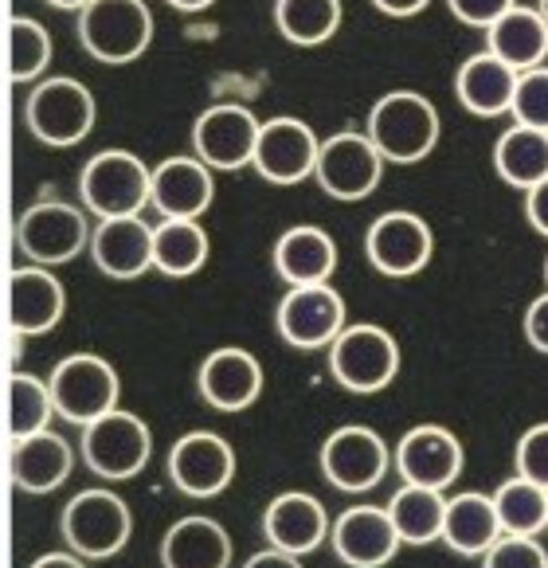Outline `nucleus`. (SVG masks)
Returning a JSON list of instances; mask_svg holds the SVG:
<instances>
[{
    "mask_svg": "<svg viewBox=\"0 0 548 568\" xmlns=\"http://www.w3.org/2000/svg\"><path fill=\"white\" fill-rule=\"evenodd\" d=\"M48 4H51V9H75V12H83L91 0H48Z\"/></svg>",
    "mask_w": 548,
    "mask_h": 568,
    "instance_id": "nucleus-47",
    "label": "nucleus"
},
{
    "mask_svg": "<svg viewBox=\"0 0 548 568\" xmlns=\"http://www.w3.org/2000/svg\"><path fill=\"white\" fill-rule=\"evenodd\" d=\"M196 388L204 404L216 412H247L263 396V365L255 353L240 345H224L204 357L196 373Z\"/></svg>",
    "mask_w": 548,
    "mask_h": 568,
    "instance_id": "nucleus-19",
    "label": "nucleus"
},
{
    "mask_svg": "<svg viewBox=\"0 0 548 568\" xmlns=\"http://www.w3.org/2000/svg\"><path fill=\"white\" fill-rule=\"evenodd\" d=\"M55 412V396L51 385L35 373H20L12 368L9 376V439H24V435L48 432Z\"/></svg>",
    "mask_w": 548,
    "mask_h": 568,
    "instance_id": "nucleus-35",
    "label": "nucleus"
},
{
    "mask_svg": "<svg viewBox=\"0 0 548 568\" xmlns=\"http://www.w3.org/2000/svg\"><path fill=\"white\" fill-rule=\"evenodd\" d=\"M28 568H87V560L79 557V552H71V549H59V552H43V557H35Z\"/></svg>",
    "mask_w": 548,
    "mask_h": 568,
    "instance_id": "nucleus-45",
    "label": "nucleus"
},
{
    "mask_svg": "<svg viewBox=\"0 0 548 568\" xmlns=\"http://www.w3.org/2000/svg\"><path fill=\"white\" fill-rule=\"evenodd\" d=\"M51 396H55V412L67 424H94L106 412L122 408L118 396H122V385H118V373L106 357L99 353H71L63 357L48 376Z\"/></svg>",
    "mask_w": 548,
    "mask_h": 568,
    "instance_id": "nucleus-6",
    "label": "nucleus"
},
{
    "mask_svg": "<svg viewBox=\"0 0 548 568\" xmlns=\"http://www.w3.org/2000/svg\"><path fill=\"white\" fill-rule=\"evenodd\" d=\"M258 122L247 106L240 102H216L192 125V153L209 169L220 173H235V169L251 165L255 161V145H258Z\"/></svg>",
    "mask_w": 548,
    "mask_h": 568,
    "instance_id": "nucleus-13",
    "label": "nucleus"
},
{
    "mask_svg": "<svg viewBox=\"0 0 548 568\" xmlns=\"http://www.w3.org/2000/svg\"><path fill=\"white\" fill-rule=\"evenodd\" d=\"M91 260L110 278H142L153 267V224L142 216L99 220L91 232Z\"/></svg>",
    "mask_w": 548,
    "mask_h": 568,
    "instance_id": "nucleus-23",
    "label": "nucleus"
},
{
    "mask_svg": "<svg viewBox=\"0 0 548 568\" xmlns=\"http://www.w3.org/2000/svg\"><path fill=\"white\" fill-rule=\"evenodd\" d=\"M545 283H548V260H545Z\"/></svg>",
    "mask_w": 548,
    "mask_h": 568,
    "instance_id": "nucleus-49",
    "label": "nucleus"
},
{
    "mask_svg": "<svg viewBox=\"0 0 548 568\" xmlns=\"http://www.w3.org/2000/svg\"><path fill=\"white\" fill-rule=\"evenodd\" d=\"M314 176L333 201H365L384 176V153L365 130H341L322 142Z\"/></svg>",
    "mask_w": 548,
    "mask_h": 568,
    "instance_id": "nucleus-11",
    "label": "nucleus"
},
{
    "mask_svg": "<svg viewBox=\"0 0 548 568\" xmlns=\"http://www.w3.org/2000/svg\"><path fill=\"white\" fill-rule=\"evenodd\" d=\"M67 291L48 267H17L9 275V326L24 337H43L63 322Z\"/></svg>",
    "mask_w": 548,
    "mask_h": 568,
    "instance_id": "nucleus-21",
    "label": "nucleus"
},
{
    "mask_svg": "<svg viewBox=\"0 0 548 568\" xmlns=\"http://www.w3.org/2000/svg\"><path fill=\"white\" fill-rule=\"evenodd\" d=\"M435 235L424 216L404 209H392L373 220L365 235V255L380 275L388 278H412L432 263Z\"/></svg>",
    "mask_w": 548,
    "mask_h": 568,
    "instance_id": "nucleus-14",
    "label": "nucleus"
},
{
    "mask_svg": "<svg viewBox=\"0 0 548 568\" xmlns=\"http://www.w3.org/2000/svg\"><path fill=\"white\" fill-rule=\"evenodd\" d=\"M274 24L294 48H317L341 28V0H274Z\"/></svg>",
    "mask_w": 548,
    "mask_h": 568,
    "instance_id": "nucleus-33",
    "label": "nucleus"
},
{
    "mask_svg": "<svg viewBox=\"0 0 548 568\" xmlns=\"http://www.w3.org/2000/svg\"><path fill=\"white\" fill-rule=\"evenodd\" d=\"M333 534V521L325 514V506L306 490H286L278 498H271V506L263 510V537L266 545L294 557L322 549Z\"/></svg>",
    "mask_w": 548,
    "mask_h": 568,
    "instance_id": "nucleus-20",
    "label": "nucleus"
},
{
    "mask_svg": "<svg viewBox=\"0 0 548 568\" xmlns=\"http://www.w3.org/2000/svg\"><path fill=\"white\" fill-rule=\"evenodd\" d=\"M169 478L184 498H216L235 478V452L216 432H189L169 447Z\"/></svg>",
    "mask_w": 548,
    "mask_h": 568,
    "instance_id": "nucleus-15",
    "label": "nucleus"
},
{
    "mask_svg": "<svg viewBox=\"0 0 548 568\" xmlns=\"http://www.w3.org/2000/svg\"><path fill=\"white\" fill-rule=\"evenodd\" d=\"M506 537L494 506V494L466 490L447 498V521H443V545L458 557H486Z\"/></svg>",
    "mask_w": 548,
    "mask_h": 568,
    "instance_id": "nucleus-28",
    "label": "nucleus"
},
{
    "mask_svg": "<svg viewBox=\"0 0 548 568\" xmlns=\"http://www.w3.org/2000/svg\"><path fill=\"white\" fill-rule=\"evenodd\" d=\"M447 9L455 12L463 24L490 32V28L498 24L509 9H517V0H447Z\"/></svg>",
    "mask_w": 548,
    "mask_h": 568,
    "instance_id": "nucleus-40",
    "label": "nucleus"
},
{
    "mask_svg": "<svg viewBox=\"0 0 548 568\" xmlns=\"http://www.w3.org/2000/svg\"><path fill=\"white\" fill-rule=\"evenodd\" d=\"M494 169L506 184L529 193L548 176V130L532 125H509L494 145Z\"/></svg>",
    "mask_w": 548,
    "mask_h": 568,
    "instance_id": "nucleus-30",
    "label": "nucleus"
},
{
    "mask_svg": "<svg viewBox=\"0 0 548 568\" xmlns=\"http://www.w3.org/2000/svg\"><path fill=\"white\" fill-rule=\"evenodd\" d=\"M329 545L341 565L349 568H384L404 549L388 506H349L333 521Z\"/></svg>",
    "mask_w": 548,
    "mask_h": 568,
    "instance_id": "nucleus-18",
    "label": "nucleus"
},
{
    "mask_svg": "<svg viewBox=\"0 0 548 568\" xmlns=\"http://www.w3.org/2000/svg\"><path fill=\"white\" fill-rule=\"evenodd\" d=\"M79 40H83L87 55L99 63L122 68L145 55L153 40V17L145 0H91L79 12Z\"/></svg>",
    "mask_w": 548,
    "mask_h": 568,
    "instance_id": "nucleus-4",
    "label": "nucleus"
},
{
    "mask_svg": "<svg viewBox=\"0 0 548 568\" xmlns=\"http://www.w3.org/2000/svg\"><path fill=\"white\" fill-rule=\"evenodd\" d=\"M91 232L83 209L67 201H40L20 212L17 220V247L35 267H63L75 255L91 247Z\"/></svg>",
    "mask_w": 548,
    "mask_h": 568,
    "instance_id": "nucleus-9",
    "label": "nucleus"
},
{
    "mask_svg": "<svg viewBox=\"0 0 548 568\" xmlns=\"http://www.w3.org/2000/svg\"><path fill=\"white\" fill-rule=\"evenodd\" d=\"M514 122L532 125V130H548V68L521 71L514 94Z\"/></svg>",
    "mask_w": 548,
    "mask_h": 568,
    "instance_id": "nucleus-37",
    "label": "nucleus"
},
{
    "mask_svg": "<svg viewBox=\"0 0 548 568\" xmlns=\"http://www.w3.org/2000/svg\"><path fill=\"white\" fill-rule=\"evenodd\" d=\"M439 110L419 91H388L368 110L365 134L376 142L384 161L396 165H416L439 145Z\"/></svg>",
    "mask_w": 548,
    "mask_h": 568,
    "instance_id": "nucleus-1",
    "label": "nucleus"
},
{
    "mask_svg": "<svg viewBox=\"0 0 548 568\" xmlns=\"http://www.w3.org/2000/svg\"><path fill=\"white\" fill-rule=\"evenodd\" d=\"M388 514L404 545L443 541V521H447V498H443V490L404 483L388 498Z\"/></svg>",
    "mask_w": 548,
    "mask_h": 568,
    "instance_id": "nucleus-31",
    "label": "nucleus"
},
{
    "mask_svg": "<svg viewBox=\"0 0 548 568\" xmlns=\"http://www.w3.org/2000/svg\"><path fill=\"white\" fill-rule=\"evenodd\" d=\"M317 463H322V475L329 486H337L345 494H365L373 486H380V478L388 475L392 455L380 432H373L365 424H345L325 435Z\"/></svg>",
    "mask_w": 548,
    "mask_h": 568,
    "instance_id": "nucleus-12",
    "label": "nucleus"
},
{
    "mask_svg": "<svg viewBox=\"0 0 548 568\" xmlns=\"http://www.w3.org/2000/svg\"><path fill=\"white\" fill-rule=\"evenodd\" d=\"M494 506H498L501 529L509 537H537L548 529V490L529 478H506L494 490Z\"/></svg>",
    "mask_w": 548,
    "mask_h": 568,
    "instance_id": "nucleus-34",
    "label": "nucleus"
},
{
    "mask_svg": "<svg viewBox=\"0 0 548 568\" xmlns=\"http://www.w3.org/2000/svg\"><path fill=\"white\" fill-rule=\"evenodd\" d=\"M79 452H83V463L99 478H106V483H130V478L142 475L145 463H150L153 435L138 412L114 408L102 419L83 427Z\"/></svg>",
    "mask_w": 548,
    "mask_h": 568,
    "instance_id": "nucleus-5",
    "label": "nucleus"
},
{
    "mask_svg": "<svg viewBox=\"0 0 548 568\" xmlns=\"http://www.w3.org/2000/svg\"><path fill=\"white\" fill-rule=\"evenodd\" d=\"M514 467L521 478H529V483L548 490V424H532L529 432H521L514 452Z\"/></svg>",
    "mask_w": 548,
    "mask_h": 568,
    "instance_id": "nucleus-38",
    "label": "nucleus"
},
{
    "mask_svg": "<svg viewBox=\"0 0 548 568\" xmlns=\"http://www.w3.org/2000/svg\"><path fill=\"white\" fill-rule=\"evenodd\" d=\"M94 118H99V102L87 91L79 79H43L24 102V122L32 130L35 142L43 145H79L94 130Z\"/></svg>",
    "mask_w": 548,
    "mask_h": 568,
    "instance_id": "nucleus-7",
    "label": "nucleus"
},
{
    "mask_svg": "<svg viewBox=\"0 0 548 568\" xmlns=\"http://www.w3.org/2000/svg\"><path fill=\"white\" fill-rule=\"evenodd\" d=\"M525 216H529V224L537 227L540 235H548V176L537 189L525 193Z\"/></svg>",
    "mask_w": 548,
    "mask_h": 568,
    "instance_id": "nucleus-42",
    "label": "nucleus"
},
{
    "mask_svg": "<svg viewBox=\"0 0 548 568\" xmlns=\"http://www.w3.org/2000/svg\"><path fill=\"white\" fill-rule=\"evenodd\" d=\"M79 196L99 220L142 216L153 201V169L130 150H102L79 173Z\"/></svg>",
    "mask_w": 548,
    "mask_h": 568,
    "instance_id": "nucleus-2",
    "label": "nucleus"
},
{
    "mask_svg": "<svg viewBox=\"0 0 548 568\" xmlns=\"http://www.w3.org/2000/svg\"><path fill=\"white\" fill-rule=\"evenodd\" d=\"M427 4H432V0H373L376 12H384V17H396V20L419 17V12H424Z\"/></svg>",
    "mask_w": 548,
    "mask_h": 568,
    "instance_id": "nucleus-44",
    "label": "nucleus"
},
{
    "mask_svg": "<svg viewBox=\"0 0 548 568\" xmlns=\"http://www.w3.org/2000/svg\"><path fill=\"white\" fill-rule=\"evenodd\" d=\"M517 79L521 71H514L506 59H498L494 51H478L458 68L455 75V94L470 114L478 118H498L514 110Z\"/></svg>",
    "mask_w": 548,
    "mask_h": 568,
    "instance_id": "nucleus-27",
    "label": "nucleus"
},
{
    "mask_svg": "<svg viewBox=\"0 0 548 568\" xmlns=\"http://www.w3.org/2000/svg\"><path fill=\"white\" fill-rule=\"evenodd\" d=\"M521 326H525V342H529L532 349L545 353V357H548V291L537 294V298L529 302Z\"/></svg>",
    "mask_w": 548,
    "mask_h": 568,
    "instance_id": "nucleus-41",
    "label": "nucleus"
},
{
    "mask_svg": "<svg viewBox=\"0 0 548 568\" xmlns=\"http://www.w3.org/2000/svg\"><path fill=\"white\" fill-rule=\"evenodd\" d=\"M483 568H548V552L537 537H501L483 557Z\"/></svg>",
    "mask_w": 548,
    "mask_h": 568,
    "instance_id": "nucleus-39",
    "label": "nucleus"
},
{
    "mask_svg": "<svg viewBox=\"0 0 548 568\" xmlns=\"http://www.w3.org/2000/svg\"><path fill=\"white\" fill-rule=\"evenodd\" d=\"M209 263V232L200 220H161L153 227V267L169 278H189Z\"/></svg>",
    "mask_w": 548,
    "mask_h": 568,
    "instance_id": "nucleus-32",
    "label": "nucleus"
},
{
    "mask_svg": "<svg viewBox=\"0 0 548 568\" xmlns=\"http://www.w3.org/2000/svg\"><path fill=\"white\" fill-rule=\"evenodd\" d=\"M59 534H63L67 549L79 552L83 560H110L130 545L133 514L125 498H118L106 486H94V490H79L63 506Z\"/></svg>",
    "mask_w": 548,
    "mask_h": 568,
    "instance_id": "nucleus-3",
    "label": "nucleus"
},
{
    "mask_svg": "<svg viewBox=\"0 0 548 568\" xmlns=\"http://www.w3.org/2000/svg\"><path fill=\"white\" fill-rule=\"evenodd\" d=\"M232 537L209 514H189L161 537V568H227Z\"/></svg>",
    "mask_w": 548,
    "mask_h": 568,
    "instance_id": "nucleus-25",
    "label": "nucleus"
},
{
    "mask_svg": "<svg viewBox=\"0 0 548 568\" xmlns=\"http://www.w3.org/2000/svg\"><path fill=\"white\" fill-rule=\"evenodd\" d=\"M317 153H322V138L302 118H271L258 130L251 165L271 184H302L306 176H314Z\"/></svg>",
    "mask_w": 548,
    "mask_h": 568,
    "instance_id": "nucleus-16",
    "label": "nucleus"
},
{
    "mask_svg": "<svg viewBox=\"0 0 548 568\" xmlns=\"http://www.w3.org/2000/svg\"><path fill=\"white\" fill-rule=\"evenodd\" d=\"M9 71L12 83H32L48 71L51 63V36L40 20L32 17H12L9 20Z\"/></svg>",
    "mask_w": 548,
    "mask_h": 568,
    "instance_id": "nucleus-36",
    "label": "nucleus"
},
{
    "mask_svg": "<svg viewBox=\"0 0 548 568\" xmlns=\"http://www.w3.org/2000/svg\"><path fill=\"white\" fill-rule=\"evenodd\" d=\"M463 459L466 455H463V444H458V435L439 424L412 427L396 444V470L404 475V483H412V486L447 490V486H455V478L463 475Z\"/></svg>",
    "mask_w": 548,
    "mask_h": 568,
    "instance_id": "nucleus-17",
    "label": "nucleus"
},
{
    "mask_svg": "<svg viewBox=\"0 0 548 568\" xmlns=\"http://www.w3.org/2000/svg\"><path fill=\"white\" fill-rule=\"evenodd\" d=\"M486 51L506 59L514 71L540 68L548 55V20L540 17V9L517 4V9H509L506 17L486 32Z\"/></svg>",
    "mask_w": 548,
    "mask_h": 568,
    "instance_id": "nucleus-29",
    "label": "nucleus"
},
{
    "mask_svg": "<svg viewBox=\"0 0 548 568\" xmlns=\"http://www.w3.org/2000/svg\"><path fill=\"white\" fill-rule=\"evenodd\" d=\"M537 9H540V17L548 20V0H537Z\"/></svg>",
    "mask_w": 548,
    "mask_h": 568,
    "instance_id": "nucleus-48",
    "label": "nucleus"
},
{
    "mask_svg": "<svg viewBox=\"0 0 548 568\" xmlns=\"http://www.w3.org/2000/svg\"><path fill=\"white\" fill-rule=\"evenodd\" d=\"M165 4H173L176 12H204V9H212L216 0H165Z\"/></svg>",
    "mask_w": 548,
    "mask_h": 568,
    "instance_id": "nucleus-46",
    "label": "nucleus"
},
{
    "mask_svg": "<svg viewBox=\"0 0 548 568\" xmlns=\"http://www.w3.org/2000/svg\"><path fill=\"white\" fill-rule=\"evenodd\" d=\"M274 326H278V337L286 345H294L302 353L329 349L345 334V326H349V306H345V298L329 283L291 286L283 294V302H278Z\"/></svg>",
    "mask_w": 548,
    "mask_h": 568,
    "instance_id": "nucleus-10",
    "label": "nucleus"
},
{
    "mask_svg": "<svg viewBox=\"0 0 548 568\" xmlns=\"http://www.w3.org/2000/svg\"><path fill=\"white\" fill-rule=\"evenodd\" d=\"M274 271L286 286L329 283L333 271H337V243H333L329 232L314 224L291 227L274 243Z\"/></svg>",
    "mask_w": 548,
    "mask_h": 568,
    "instance_id": "nucleus-26",
    "label": "nucleus"
},
{
    "mask_svg": "<svg viewBox=\"0 0 548 568\" xmlns=\"http://www.w3.org/2000/svg\"><path fill=\"white\" fill-rule=\"evenodd\" d=\"M329 373L345 393H384L399 373L396 337L380 326H368V322L345 326V334L329 345Z\"/></svg>",
    "mask_w": 548,
    "mask_h": 568,
    "instance_id": "nucleus-8",
    "label": "nucleus"
},
{
    "mask_svg": "<svg viewBox=\"0 0 548 568\" xmlns=\"http://www.w3.org/2000/svg\"><path fill=\"white\" fill-rule=\"evenodd\" d=\"M71 467H75L71 444H67L63 435L51 432V427L24 435V439H9V475L17 490L51 494L71 478Z\"/></svg>",
    "mask_w": 548,
    "mask_h": 568,
    "instance_id": "nucleus-24",
    "label": "nucleus"
},
{
    "mask_svg": "<svg viewBox=\"0 0 548 568\" xmlns=\"http://www.w3.org/2000/svg\"><path fill=\"white\" fill-rule=\"evenodd\" d=\"M216 169H209L204 161L192 158H165L153 169V209L161 212V220H200L212 209V181Z\"/></svg>",
    "mask_w": 548,
    "mask_h": 568,
    "instance_id": "nucleus-22",
    "label": "nucleus"
},
{
    "mask_svg": "<svg viewBox=\"0 0 548 568\" xmlns=\"http://www.w3.org/2000/svg\"><path fill=\"white\" fill-rule=\"evenodd\" d=\"M243 568H302V557H294V552H283V549H274V545H266L263 552H255V557L243 560Z\"/></svg>",
    "mask_w": 548,
    "mask_h": 568,
    "instance_id": "nucleus-43",
    "label": "nucleus"
}]
</instances>
